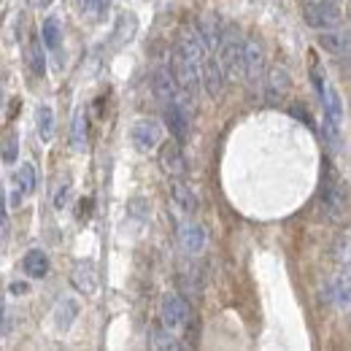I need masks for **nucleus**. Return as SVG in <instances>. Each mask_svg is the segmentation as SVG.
<instances>
[{
	"label": "nucleus",
	"mask_w": 351,
	"mask_h": 351,
	"mask_svg": "<svg viewBox=\"0 0 351 351\" xmlns=\"http://www.w3.org/2000/svg\"><path fill=\"white\" fill-rule=\"evenodd\" d=\"M263 68H265V49L260 41L254 38H246L243 41V79L254 82L263 76Z\"/></svg>",
	"instance_id": "nucleus-10"
},
{
	"label": "nucleus",
	"mask_w": 351,
	"mask_h": 351,
	"mask_svg": "<svg viewBox=\"0 0 351 351\" xmlns=\"http://www.w3.org/2000/svg\"><path fill=\"white\" fill-rule=\"evenodd\" d=\"M22 270L30 276V278H46L49 276V257H46L41 249H30L22 260Z\"/></svg>",
	"instance_id": "nucleus-19"
},
{
	"label": "nucleus",
	"mask_w": 351,
	"mask_h": 351,
	"mask_svg": "<svg viewBox=\"0 0 351 351\" xmlns=\"http://www.w3.org/2000/svg\"><path fill=\"white\" fill-rule=\"evenodd\" d=\"M195 33L200 36V41L208 51H217L221 36H224V22L217 14H200L197 22H195Z\"/></svg>",
	"instance_id": "nucleus-9"
},
{
	"label": "nucleus",
	"mask_w": 351,
	"mask_h": 351,
	"mask_svg": "<svg viewBox=\"0 0 351 351\" xmlns=\"http://www.w3.org/2000/svg\"><path fill=\"white\" fill-rule=\"evenodd\" d=\"M330 298L338 303V306H351V263H346L332 278L330 284Z\"/></svg>",
	"instance_id": "nucleus-16"
},
{
	"label": "nucleus",
	"mask_w": 351,
	"mask_h": 351,
	"mask_svg": "<svg viewBox=\"0 0 351 351\" xmlns=\"http://www.w3.org/2000/svg\"><path fill=\"white\" fill-rule=\"evenodd\" d=\"M160 168L171 178H184L186 176V157H184L178 141H162L160 143Z\"/></svg>",
	"instance_id": "nucleus-7"
},
{
	"label": "nucleus",
	"mask_w": 351,
	"mask_h": 351,
	"mask_svg": "<svg viewBox=\"0 0 351 351\" xmlns=\"http://www.w3.org/2000/svg\"><path fill=\"white\" fill-rule=\"evenodd\" d=\"M322 100H324L327 125H330V130H335V128L341 125V117H343V111H341V95H338V89H332L330 84H327L324 95H322Z\"/></svg>",
	"instance_id": "nucleus-20"
},
{
	"label": "nucleus",
	"mask_w": 351,
	"mask_h": 351,
	"mask_svg": "<svg viewBox=\"0 0 351 351\" xmlns=\"http://www.w3.org/2000/svg\"><path fill=\"white\" fill-rule=\"evenodd\" d=\"M319 46L330 54H346L351 51V33L349 30H338V27H330V30H319Z\"/></svg>",
	"instance_id": "nucleus-14"
},
{
	"label": "nucleus",
	"mask_w": 351,
	"mask_h": 351,
	"mask_svg": "<svg viewBox=\"0 0 351 351\" xmlns=\"http://www.w3.org/2000/svg\"><path fill=\"white\" fill-rule=\"evenodd\" d=\"M319 206H322V214L330 221H341L349 211V189L332 171H327L324 178H322Z\"/></svg>",
	"instance_id": "nucleus-1"
},
{
	"label": "nucleus",
	"mask_w": 351,
	"mask_h": 351,
	"mask_svg": "<svg viewBox=\"0 0 351 351\" xmlns=\"http://www.w3.org/2000/svg\"><path fill=\"white\" fill-rule=\"evenodd\" d=\"M44 44L51 51H60V46H62V30H60V22L54 16H49L44 22Z\"/></svg>",
	"instance_id": "nucleus-24"
},
{
	"label": "nucleus",
	"mask_w": 351,
	"mask_h": 351,
	"mask_svg": "<svg viewBox=\"0 0 351 351\" xmlns=\"http://www.w3.org/2000/svg\"><path fill=\"white\" fill-rule=\"evenodd\" d=\"M30 71L36 79H41L46 73V57H44V49L36 38H30Z\"/></svg>",
	"instance_id": "nucleus-26"
},
{
	"label": "nucleus",
	"mask_w": 351,
	"mask_h": 351,
	"mask_svg": "<svg viewBox=\"0 0 351 351\" xmlns=\"http://www.w3.org/2000/svg\"><path fill=\"white\" fill-rule=\"evenodd\" d=\"M33 5H46V0H30Z\"/></svg>",
	"instance_id": "nucleus-33"
},
{
	"label": "nucleus",
	"mask_w": 351,
	"mask_h": 351,
	"mask_svg": "<svg viewBox=\"0 0 351 351\" xmlns=\"http://www.w3.org/2000/svg\"><path fill=\"white\" fill-rule=\"evenodd\" d=\"M71 281H73V287L82 292V295H95V289H97V270H95V265L92 263H76L73 265V273H71Z\"/></svg>",
	"instance_id": "nucleus-15"
},
{
	"label": "nucleus",
	"mask_w": 351,
	"mask_h": 351,
	"mask_svg": "<svg viewBox=\"0 0 351 351\" xmlns=\"http://www.w3.org/2000/svg\"><path fill=\"white\" fill-rule=\"evenodd\" d=\"M152 87H154L157 100H162V103H181V89L176 84L171 68H160L154 73V79H152Z\"/></svg>",
	"instance_id": "nucleus-12"
},
{
	"label": "nucleus",
	"mask_w": 351,
	"mask_h": 351,
	"mask_svg": "<svg viewBox=\"0 0 351 351\" xmlns=\"http://www.w3.org/2000/svg\"><path fill=\"white\" fill-rule=\"evenodd\" d=\"M82 14H87L89 19H100L108 8H111V0H76Z\"/></svg>",
	"instance_id": "nucleus-29"
},
{
	"label": "nucleus",
	"mask_w": 351,
	"mask_h": 351,
	"mask_svg": "<svg viewBox=\"0 0 351 351\" xmlns=\"http://www.w3.org/2000/svg\"><path fill=\"white\" fill-rule=\"evenodd\" d=\"M71 146L76 152L87 149V114L82 108L73 114V122H71Z\"/></svg>",
	"instance_id": "nucleus-22"
},
{
	"label": "nucleus",
	"mask_w": 351,
	"mask_h": 351,
	"mask_svg": "<svg viewBox=\"0 0 351 351\" xmlns=\"http://www.w3.org/2000/svg\"><path fill=\"white\" fill-rule=\"evenodd\" d=\"M36 184H38V173L33 168V162H25L19 171H16V186L22 195H33L36 192Z\"/></svg>",
	"instance_id": "nucleus-23"
},
{
	"label": "nucleus",
	"mask_w": 351,
	"mask_h": 351,
	"mask_svg": "<svg viewBox=\"0 0 351 351\" xmlns=\"http://www.w3.org/2000/svg\"><path fill=\"white\" fill-rule=\"evenodd\" d=\"M130 141L138 152H152V149H157V146L162 143V130H160L157 122H152V119H141V122L132 125Z\"/></svg>",
	"instance_id": "nucleus-8"
},
{
	"label": "nucleus",
	"mask_w": 351,
	"mask_h": 351,
	"mask_svg": "<svg viewBox=\"0 0 351 351\" xmlns=\"http://www.w3.org/2000/svg\"><path fill=\"white\" fill-rule=\"evenodd\" d=\"M171 195H173V203L184 211V214H195L197 211V195L192 192V186L189 184H184L181 178H176L173 186H171Z\"/></svg>",
	"instance_id": "nucleus-18"
},
{
	"label": "nucleus",
	"mask_w": 351,
	"mask_h": 351,
	"mask_svg": "<svg viewBox=\"0 0 351 351\" xmlns=\"http://www.w3.org/2000/svg\"><path fill=\"white\" fill-rule=\"evenodd\" d=\"M65 197H68V181H62L57 186V195H54V208H62L65 206Z\"/></svg>",
	"instance_id": "nucleus-31"
},
{
	"label": "nucleus",
	"mask_w": 351,
	"mask_h": 351,
	"mask_svg": "<svg viewBox=\"0 0 351 351\" xmlns=\"http://www.w3.org/2000/svg\"><path fill=\"white\" fill-rule=\"evenodd\" d=\"M149 346L152 349H178V343L173 341V335H171V330L165 327H154L152 330V338H149Z\"/></svg>",
	"instance_id": "nucleus-28"
},
{
	"label": "nucleus",
	"mask_w": 351,
	"mask_h": 351,
	"mask_svg": "<svg viewBox=\"0 0 351 351\" xmlns=\"http://www.w3.org/2000/svg\"><path fill=\"white\" fill-rule=\"evenodd\" d=\"M289 89H292L289 71L284 65H273L267 71V76H265V100L267 103H281V100H287Z\"/></svg>",
	"instance_id": "nucleus-6"
},
{
	"label": "nucleus",
	"mask_w": 351,
	"mask_h": 351,
	"mask_svg": "<svg viewBox=\"0 0 351 351\" xmlns=\"http://www.w3.org/2000/svg\"><path fill=\"white\" fill-rule=\"evenodd\" d=\"M181 287H184V292L186 295H200L203 292V287H206V273H203V267L200 265H192V267H186L184 273H181Z\"/></svg>",
	"instance_id": "nucleus-21"
},
{
	"label": "nucleus",
	"mask_w": 351,
	"mask_h": 351,
	"mask_svg": "<svg viewBox=\"0 0 351 351\" xmlns=\"http://www.w3.org/2000/svg\"><path fill=\"white\" fill-rule=\"evenodd\" d=\"M178 238H181L184 252H189V254H197V252H203V246H206V230H203L200 224H195V221L181 224Z\"/></svg>",
	"instance_id": "nucleus-17"
},
{
	"label": "nucleus",
	"mask_w": 351,
	"mask_h": 351,
	"mask_svg": "<svg viewBox=\"0 0 351 351\" xmlns=\"http://www.w3.org/2000/svg\"><path fill=\"white\" fill-rule=\"evenodd\" d=\"M0 322H3V298H0Z\"/></svg>",
	"instance_id": "nucleus-34"
},
{
	"label": "nucleus",
	"mask_w": 351,
	"mask_h": 351,
	"mask_svg": "<svg viewBox=\"0 0 351 351\" xmlns=\"http://www.w3.org/2000/svg\"><path fill=\"white\" fill-rule=\"evenodd\" d=\"M313 60H311V82H313V87L319 92V97L324 95V89H327V79H324V68L319 65V60H316V54H311Z\"/></svg>",
	"instance_id": "nucleus-30"
},
{
	"label": "nucleus",
	"mask_w": 351,
	"mask_h": 351,
	"mask_svg": "<svg viewBox=\"0 0 351 351\" xmlns=\"http://www.w3.org/2000/svg\"><path fill=\"white\" fill-rule=\"evenodd\" d=\"M219 65L224 71V79H243V38H238V33L224 27V36L219 41Z\"/></svg>",
	"instance_id": "nucleus-4"
},
{
	"label": "nucleus",
	"mask_w": 351,
	"mask_h": 351,
	"mask_svg": "<svg viewBox=\"0 0 351 351\" xmlns=\"http://www.w3.org/2000/svg\"><path fill=\"white\" fill-rule=\"evenodd\" d=\"M38 135H41V141H51L54 138V111L49 106L38 108Z\"/></svg>",
	"instance_id": "nucleus-27"
},
{
	"label": "nucleus",
	"mask_w": 351,
	"mask_h": 351,
	"mask_svg": "<svg viewBox=\"0 0 351 351\" xmlns=\"http://www.w3.org/2000/svg\"><path fill=\"white\" fill-rule=\"evenodd\" d=\"M303 19L313 30H330L343 22V8L338 0H306L303 3Z\"/></svg>",
	"instance_id": "nucleus-3"
},
{
	"label": "nucleus",
	"mask_w": 351,
	"mask_h": 351,
	"mask_svg": "<svg viewBox=\"0 0 351 351\" xmlns=\"http://www.w3.org/2000/svg\"><path fill=\"white\" fill-rule=\"evenodd\" d=\"M165 125L178 143H184L189 138V114L181 103H165Z\"/></svg>",
	"instance_id": "nucleus-11"
},
{
	"label": "nucleus",
	"mask_w": 351,
	"mask_h": 351,
	"mask_svg": "<svg viewBox=\"0 0 351 351\" xmlns=\"http://www.w3.org/2000/svg\"><path fill=\"white\" fill-rule=\"evenodd\" d=\"M200 84L206 87V92L211 97H219L221 87H224V71H221L219 60H214V57L203 60V65H200Z\"/></svg>",
	"instance_id": "nucleus-13"
},
{
	"label": "nucleus",
	"mask_w": 351,
	"mask_h": 351,
	"mask_svg": "<svg viewBox=\"0 0 351 351\" xmlns=\"http://www.w3.org/2000/svg\"><path fill=\"white\" fill-rule=\"evenodd\" d=\"M25 289H27V287H25V284H11V292H14V295H22V292H25Z\"/></svg>",
	"instance_id": "nucleus-32"
},
{
	"label": "nucleus",
	"mask_w": 351,
	"mask_h": 351,
	"mask_svg": "<svg viewBox=\"0 0 351 351\" xmlns=\"http://www.w3.org/2000/svg\"><path fill=\"white\" fill-rule=\"evenodd\" d=\"M0 157H3L5 165H14V162H16V157H19V138H16V132H8V135L3 138V143H0Z\"/></svg>",
	"instance_id": "nucleus-25"
},
{
	"label": "nucleus",
	"mask_w": 351,
	"mask_h": 351,
	"mask_svg": "<svg viewBox=\"0 0 351 351\" xmlns=\"http://www.w3.org/2000/svg\"><path fill=\"white\" fill-rule=\"evenodd\" d=\"M168 68H171V73H173L181 95H186V97L192 100V97L197 95V89H200V65H197L186 51H181V49L176 46Z\"/></svg>",
	"instance_id": "nucleus-2"
},
{
	"label": "nucleus",
	"mask_w": 351,
	"mask_h": 351,
	"mask_svg": "<svg viewBox=\"0 0 351 351\" xmlns=\"http://www.w3.org/2000/svg\"><path fill=\"white\" fill-rule=\"evenodd\" d=\"M160 316H162V324L168 330H181L186 324V319L192 316V308H189V303L181 295H165L162 298V308H160Z\"/></svg>",
	"instance_id": "nucleus-5"
}]
</instances>
